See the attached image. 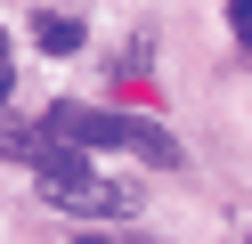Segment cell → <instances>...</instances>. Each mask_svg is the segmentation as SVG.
<instances>
[{
    "label": "cell",
    "mask_w": 252,
    "mask_h": 244,
    "mask_svg": "<svg viewBox=\"0 0 252 244\" xmlns=\"http://www.w3.org/2000/svg\"><path fill=\"white\" fill-rule=\"evenodd\" d=\"M8 90H17V73H8V65H0V106H8Z\"/></svg>",
    "instance_id": "cell-6"
},
{
    "label": "cell",
    "mask_w": 252,
    "mask_h": 244,
    "mask_svg": "<svg viewBox=\"0 0 252 244\" xmlns=\"http://www.w3.org/2000/svg\"><path fill=\"white\" fill-rule=\"evenodd\" d=\"M41 139L49 146H130V155H147V163H179V139H171L163 122H138V114H106V106H49L41 114Z\"/></svg>",
    "instance_id": "cell-1"
},
{
    "label": "cell",
    "mask_w": 252,
    "mask_h": 244,
    "mask_svg": "<svg viewBox=\"0 0 252 244\" xmlns=\"http://www.w3.org/2000/svg\"><path fill=\"white\" fill-rule=\"evenodd\" d=\"M73 211H130V187H98V179H90V187L73 195Z\"/></svg>",
    "instance_id": "cell-4"
},
{
    "label": "cell",
    "mask_w": 252,
    "mask_h": 244,
    "mask_svg": "<svg viewBox=\"0 0 252 244\" xmlns=\"http://www.w3.org/2000/svg\"><path fill=\"white\" fill-rule=\"evenodd\" d=\"M33 179H41V195L73 204V195L90 187V155H73V146H49V139H41V155H33Z\"/></svg>",
    "instance_id": "cell-2"
},
{
    "label": "cell",
    "mask_w": 252,
    "mask_h": 244,
    "mask_svg": "<svg viewBox=\"0 0 252 244\" xmlns=\"http://www.w3.org/2000/svg\"><path fill=\"white\" fill-rule=\"evenodd\" d=\"M82 41H90V25H82V16H41V49H49V57H73Z\"/></svg>",
    "instance_id": "cell-3"
},
{
    "label": "cell",
    "mask_w": 252,
    "mask_h": 244,
    "mask_svg": "<svg viewBox=\"0 0 252 244\" xmlns=\"http://www.w3.org/2000/svg\"><path fill=\"white\" fill-rule=\"evenodd\" d=\"M0 155H25V163H33V155H41V130H25V122H0Z\"/></svg>",
    "instance_id": "cell-5"
},
{
    "label": "cell",
    "mask_w": 252,
    "mask_h": 244,
    "mask_svg": "<svg viewBox=\"0 0 252 244\" xmlns=\"http://www.w3.org/2000/svg\"><path fill=\"white\" fill-rule=\"evenodd\" d=\"M0 65H8V33H0Z\"/></svg>",
    "instance_id": "cell-7"
},
{
    "label": "cell",
    "mask_w": 252,
    "mask_h": 244,
    "mask_svg": "<svg viewBox=\"0 0 252 244\" xmlns=\"http://www.w3.org/2000/svg\"><path fill=\"white\" fill-rule=\"evenodd\" d=\"M73 244H106V236H73Z\"/></svg>",
    "instance_id": "cell-8"
}]
</instances>
